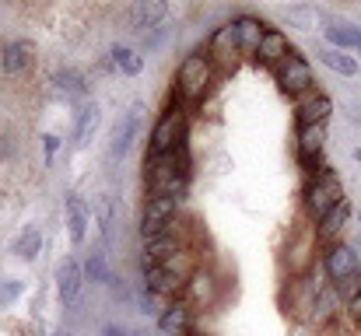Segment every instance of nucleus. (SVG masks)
Instances as JSON below:
<instances>
[{"instance_id":"obj_21","label":"nucleus","mask_w":361,"mask_h":336,"mask_svg":"<svg viewBox=\"0 0 361 336\" xmlns=\"http://www.w3.org/2000/svg\"><path fill=\"white\" fill-rule=\"evenodd\" d=\"M99 119H102V112H99L95 102L78 112V126H74V144H78V147H88V140H92L95 130H99Z\"/></svg>"},{"instance_id":"obj_25","label":"nucleus","mask_w":361,"mask_h":336,"mask_svg":"<svg viewBox=\"0 0 361 336\" xmlns=\"http://www.w3.org/2000/svg\"><path fill=\"white\" fill-rule=\"evenodd\" d=\"M281 18H284L288 25L302 28V32H309V28L316 25V11H312L309 4H288V7H281Z\"/></svg>"},{"instance_id":"obj_10","label":"nucleus","mask_w":361,"mask_h":336,"mask_svg":"<svg viewBox=\"0 0 361 336\" xmlns=\"http://www.w3.org/2000/svg\"><path fill=\"white\" fill-rule=\"evenodd\" d=\"M330 112H334V102L326 95L309 92L305 99H298V112L295 116H298V126H316V123H326Z\"/></svg>"},{"instance_id":"obj_34","label":"nucleus","mask_w":361,"mask_h":336,"mask_svg":"<svg viewBox=\"0 0 361 336\" xmlns=\"http://www.w3.org/2000/svg\"><path fill=\"white\" fill-rule=\"evenodd\" d=\"M348 312H351V319H358V323H361V294L351 301V305H348Z\"/></svg>"},{"instance_id":"obj_14","label":"nucleus","mask_w":361,"mask_h":336,"mask_svg":"<svg viewBox=\"0 0 361 336\" xmlns=\"http://www.w3.org/2000/svg\"><path fill=\"white\" fill-rule=\"evenodd\" d=\"M232 25H235V39H239L242 53H259V42H263V35H267V25H263L259 18H252V14H242Z\"/></svg>"},{"instance_id":"obj_29","label":"nucleus","mask_w":361,"mask_h":336,"mask_svg":"<svg viewBox=\"0 0 361 336\" xmlns=\"http://www.w3.org/2000/svg\"><path fill=\"white\" fill-rule=\"evenodd\" d=\"M102 211H99V221H102V235H106V242H113V224H116V207H113V200L109 197H102V204H99Z\"/></svg>"},{"instance_id":"obj_5","label":"nucleus","mask_w":361,"mask_h":336,"mask_svg":"<svg viewBox=\"0 0 361 336\" xmlns=\"http://www.w3.org/2000/svg\"><path fill=\"white\" fill-rule=\"evenodd\" d=\"M176 214H179V200H172V197H147L144 214H140V235H144V242L172 231L176 228Z\"/></svg>"},{"instance_id":"obj_2","label":"nucleus","mask_w":361,"mask_h":336,"mask_svg":"<svg viewBox=\"0 0 361 336\" xmlns=\"http://www.w3.org/2000/svg\"><path fill=\"white\" fill-rule=\"evenodd\" d=\"M211 81H214V63H211V56L190 53V56L179 63V70H176V95H179L183 102H200V99L207 95Z\"/></svg>"},{"instance_id":"obj_9","label":"nucleus","mask_w":361,"mask_h":336,"mask_svg":"<svg viewBox=\"0 0 361 336\" xmlns=\"http://www.w3.org/2000/svg\"><path fill=\"white\" fill-rule=\"evenodd\" d=\"M158 330L165 336H186L193 330V312L186 301H172L161 316H158Z\"/></svg>"},{"instance_id":"obj_11","label":"nucleus","mask_w":361,"mask_h":336,"mask_svg":"<svg viewBox=\"0 0 361 336\" xmlns=\"http://www.w3.org/2000/svg\"><path fill=\"white\" fill-rule=\"evenodd\" d=\"M288 53H291V46H288V35L281 32V28H267V35H263V42H259V60L267 63V67H281L284 60H288Z\"/></svg>"},{"instance_id":"obj_27","label":"nucleus","mask_w":361,"mask_h":336,"mask_svg":"<svg viewBox=\"0 0 361 336\" xmlns=\"http://www.w3.org/2000/svg\"><path fill=\"white\" fill-rule=\"evenodd\" d=\"M39 245H42L39 228H25V231H21V238H18V245H14V252H18L25 263H32V259L39 256Z\"/></svg>"},{"instance_id":"obj_33","label":"nucleus","mask_w":361,"mask_h":336,"mask_svg":"<svg viewBox=\"0 0 361 336\" xmlns=\"http://www.w3.org/2000/svg\"><path fill=\"white\" fill-rule=\"evenodd\" d=\"M102 336H137V333H133V330H126V326H106Z\"/></svg>"},{"instance_id":"obj_12","label":"nucleus","mask_w":361,"mask_h":336,"mask_svg":"<svg viewBox=\"0 0 361 336\" xmlns=\"http://www.w3.org/2000/svg\"><path fill=\"white\" fill-rule=\"evenodd\" d=\"M92 224V207L85 197H67V228H71V242L81 245Z\"/></svg>"},{"instance_id":"obj_31","label":"nucleus","mask_w":361,"mask_h":336,"mask_svg":"<svg viewBox=\"0 0 361 336\" xmlns=\"http://www.w3.org/2000/svg\"><path fill=\"white\" fill-rule=\"evenodd\" d=\"M21 294V280H7V284H0V301H14Z\"/></svg>"},{"instance_id":"obj_18","label":"nucleus","mask_w":361,"mask_h":336,"mask_svg":"<svg viewBox=\"0 0 361 336\" xmlns=\"http://www.w3.org/2000/svg\"><path fill=\"white\" fill-rule=\"evenodd\" d=\"M32 60H35V46H32L28 39H18V42H11V46L4 49L0 67H4L7 74H21V70L32 67Z\"/></svg>"},{"instance_id":"obj_36","label":"nucleus","mask_w":361,"mask_h":336,"mask_svg":"<svg viewBox=\"0 0 361 336\" xmlns=\"http://www.w3.org/2000/svg\"><path fill=\"white\" fill-rule=\"evenodd\" d=\"M53 336H71V333H63V330H60V333H53Z\"/></svg>"},{"instance_id":"obj_35","label":"nucleus","mask_w":361,"mask_h":336,"mask_svg":"<svg viewBox=\"0 0 361 336\" xmlns=\"http://www.w3.org/2000/svg\"><path fill=\"white\" fill-rule=\"evenodd\" d=\"M186 336H204V333H197V330H190V333H186Z\"/></svg>"},{"instance_id":"obj_30","label":"nucleus","mask_w":361,"mask_h":336,"mask_svg":"<svg viewBox=\"0 0 361 336\" xmlns=\"http://www.w3.org/2000/svg\"><path fill=\"white\" fill-rule=\"evenodd\" d=\"M337 291H341V298L351 305V301H355V298L361 294V270H355V273H351L344 284H337Z\"/></svg>"},{"instance_id":"obj_24","label":"nucleus","mask_w":361,"mask_h":336,"mask_svg":"<svg viewBox=\"0 0 361 336\" xmlns=\"http://www.w3.org/2000/svg\"><path fill=\"white\" fill-rule=\"evenodd\" d=\"M109 56H113V67H116V70H123L126 77H137V74L144 70V56H140L137 49H126V46H116V49H113Z\"/></svg>"},{"instance_id":"obj_7","label":"nucleus","mask_w":361,"mask_h":336,"mask_svg":"<svg viewBox=\"0 0 361 336\" xmlns=\"http://www.w3.org/2000/svg\"><path fill=\"white\" fill-rule=\"evenodd\" d=\"M81 287H85V270H81V263H78V259H63L60 270H56V294H60V301L71 309V305L81 298Z\"/></svg>"},{"instance_id":"obj_16","label":"nucleus","mask_w":361,"mask_h":336,"mask_svg":"<svg viewBox=\"0 0 361 336\" xmlns=\"http://www.w3.org/2000/svg\"><path fill=\"white\" fill-rule=\"evenodd\" d=\"M351 214H355V211H351L348 200L337 204L330 214L319 218V224H316V238H319V242H334L337 235H344V228H348V221H351Z\"/></svg>"},{"instance_id":"obj_19","label":"nucleus","mask_w":361,"mask_h":336,"mask_svg":"<svg viewBox=\"0 0 361 336\" xmlns=\"http://www.w3.org/2000/svg\"><path fill=\"white\" fill-rule=\"evenodd\" d=\"M186 294H190L193 301H200L204 309H207V305H214V298H218L214 277H211L207 270H200V266H197V270L190 273V280H186Z\"/></svg>"},{"instance_id":"obj_1","label":"nucleus","mask_w":361,"mask_h":336,"mask_svg":"<svg viewBox=\"0 0 361 336\" xmlns=\"http://www.w3.org/2000/svg\"><path fill=\"white\" fill-rule=\"evenodd\" d=\"M302 197H305V211L319 221V218H323V214H330L337 204H344V186H341L337 172L323 165L319 172H312V175H309V182H305Z\"/></svg>"},{"instance_id":"obj_17","label":"nucleus","mask_w":361,"mask_h":336,"mask_svg":"<svg viewBox=\"0 0 361 336\" xmlns=\"http://www.w3.org/2000/svg\"><path fill=\"white\" fill-rule=\"evenodd\" d=\"M326 147V123L316 126H298V158L302 161H316Z\"/></svg>"},{"instance_id":"obj_13","label":"nucleus","mask_w":361,"mask_h":336,"mask_svg":"<svg viewBox=\"0 0 361 336\" xmlns=\"http://www.w3.org/2000/svg\"><path fill=\"white\" fill-rule=\"evenodd\" d=\"M140 102L133 106V109L123 116V123H116V130H113V147H109V154L113 158H123L126 151H130V144H133V137H137V126H140Z\"/></svg>"},{"instance_id":"obj_6","label":"nucleus","mask_w":361,"mask_h":336,"mask_svg":"<svg viewBox=\"0 0 361 336\" xmlns=\"http://www.w3.org/2000/svg\"><path fill=\"white\" fill-rule=\"evenodd\" d=\"M355 270H361V263H358V252H355L351 245H330V249H326L323 273L330 277V284H334V287H337V284H344Z\"/></svg>"},{"instance_id":"obj_3","label":"nucleus","mask_w":361,"mask_h":336,"mask_svg":"<svg viewBox=\"0 0 361 336\" xmlns=\"http://www.w3.org/2000/svg\"><path fill=\"white\" fill-rule=\"evenodd\" d=\"M186 144V119H183V109L172 106L158 116L151 137H147V154L151 158H161V154H172L176 147Z\"/></svg>"},{"instance_id":"obj_26","label":"nucleus","mask_w":361,"mask_h":336,"mask_svg":"<svg viewBox=\"0 0 361 336\" xmlns=\"http://www.w3.org/2000/svg\"><path fill=\"white\" fill-rule=\"evenodd\" d=\"M53 85H56V92L60 95H67V99H85V77L78 74V70H60L56 77H53Z\"/></svg>"},{"instance_id":"obj_20","label":"nucleus","mask_w":361,"mask_h":336,"mask_svg":"<svg viewBox=\"0 0 361 336\" xmlns=\"http://www.w3.org/2000/svg\"><path fill=\"white\" fill-rule=\"evenodd\" d=\"M326 42H330V49H341V53L358 49V28L348 25V21H330L326 25Z\"/></svg>"},{"instance_id":"obj_32","label":"nucleus","mask_w":361,"mask_h":336,"mask_svg":"<svg viewBox=\"0 0 361 336\" xmlns=\"http://www.w3.org/2000/svg\"><path fill=\"white\" fill-rule=\"evenodd\" d=\"M42 144H46V154L53 158V154H56V147H60V137H56V133H46V137H42Z\"/></svg>"},{"instance_id":"obj_23","label":"nucleus","mask_w":361,"mask_h":336,"mask_svg":"<svg viewBox=\"0 0 361 336\" xmlns=\"http://www.w3.org/2000/svg\"><path fill=\"white\" fill-rule=\"evenodd\" d=\"M337 305H341V291H337V287H323V294L316 298V309H312L309 319L319 326V323H326V319L337 316Z\"/></svg>"},{"instance_id":"obj_8","label":"nucleus","mask_w":361,"mask_h":336,"mask_svg":"<svg viewBox=\"0 0 361 336\" xmlns=\"http://www.w3.org/2000/svg\"><path fill=\"white\" fill-rule=\"evenodd\" d=\"M239 39H235V25H221L214 35H211V49H207V56H211V63H221V67H228V63H235V56H239Z\"/></svg>"},{"instance_id":"obj_22","label":"nucleus","mask_w":361,"mask_h":336,"mask_svg":"<svg viewBox=\"0 0 361 336\" xmlns=\"http://www.w3.org/2000/svg\"><path fill=\"white\" fill-rule=\"evenodd\" d=\"M316 56L323 60V67H330V70H337V74H344V77H355V74H358L355 56H348V53H341V49H319Z\"/></svg>"},{"instance_id":"obj_28","label":"nucleus","mask_w":361,"mask_h":336,"mask_svg":"<svg viewBox=\"0 0 361 336\" xmlns=\"http://www.w3.org/2000/svg\"><path fill=\"white\" fill-rule=\"evenodd\" d=\"M85 277L95 280V284H106V280H109V270H106V256H102V252H92V259H88V266H85Z\"/></svg>"},{"instance_id":"obj_15","label":"nucleus","mask_w":361,"mask_h":336,"mask_svg":"<svg viewBox=\"0 0 361 336\" xmlns=\"http://www.w3.org/2000/svg\"><path fill=\"white\" fill-rule=\"evenodd\" d=\"M165 14H169V4H161V0H140V4L130 7V28H133V32H147V28H154Z\"/></svg>"},{"instance_id":"obj_4","label":"nucleus","mask_w":361,"mask_h":336,"mask_svg":"<svg viewBox=\"0 0 361 336\" xmlns=\"http://www.w3.org/2000/svg\"><path fill=\"white\" fill-rule=\"evenodd\" d=\"M277 74V85H281V92L284 95H291V99H305L309 92H312V67H309V60L302 56V53H288V60L274 70Z\"/></svg>"},{"instance_id":"obj_37","label":"nucleus","mask_w":361,"mask_h":336,"mask_svg":"<svg viewBox=\"0 0 361 336\" xmlns=\"http://www.w3.org/2000/svg\"><path fill=\"white\" fill-rule=\"evenodd\" d=\"M358 49H361V28H358Z\"/></svg>"}]
</instances>
